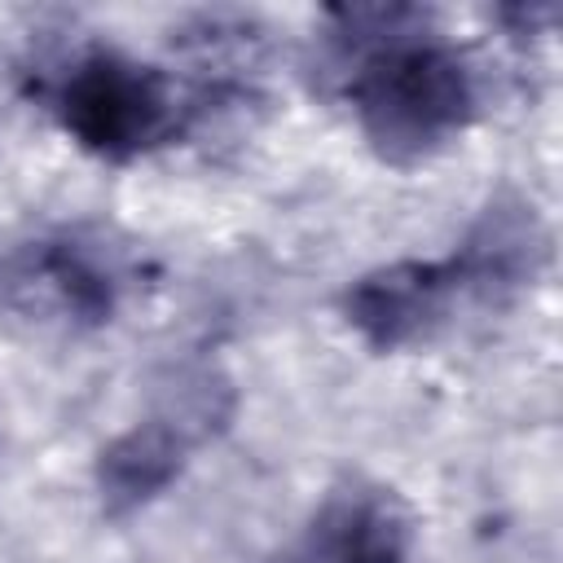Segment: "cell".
<instances>
[{
    "label": "cell",
    "mask_w": 563,
    "mask_h": 563,
    "mask_svg": "<svg viewBox=\"0 0 563 563\" xmlns=\"http://www.w3.org/2000/svg\"><path fill=\"white\" fill-rule=\"evenodd\" d=\"M330 40L356 128L387 167H418L475 123V66L422 9H339Z\"/></svg>",
    "instance_id": "obj_1"
},
{
    "label": "cell",
    "mask_w": 563,
    "mask_h": 563,
    "mask_svg": "<svg viewBox=\"0 0 563 563\" xmlns=\"http://www.w3.org/2000/svg\"><path fill=\"white\" fill-rule=\"evenodd\" d=\"M53 114L79 150L106 163H132L176 141L185 101L167 70L119 48H92L75 57L57 79Z\"/></svg>",
    "instance_id": "obj_2"
},
{
    "label": "cell",
    "mask_w": 563,
    "mask_h": 563,
    "mask_svg": "<svg viewBox=\"0 0 563 563\" xmlns=\"http://www.w3.org/2000/svg\"><path fill=\"white\" fill-rule=\"evenodd\" d=\"M0 303L40 325L88 330L110 321L119 303V273L92 242H31L0 260Z\"/></svg>",
    "instance_id": "obj_3"
},
{
    "label": "cell",
    "mask_w": 563,
    "mask_h": 563,
    "mask_svg": "<svg viewBox=\"0 0 563 563\" xmlns=\"http://www.w3.org/2000/svg\"><path fill=\"white\" fill-rule=\"evenodd\" d=\"M462 299L449 260H391L343 286L339 312L369 352H409L431 343Z\"/></svg>",
    "instance_id": "obj_4"
},
{
    "label": "cell",
    "mask_w": 563,
    "mask_h": 563,
    "mask_svg": "<svg viewBox=\"0 0 563 563\" xmlns=\"http://www.w3.org/2000/svg\"><path fill=\"white\" fill-rule=\"evenodd\" d=\"M413 510L378 479H343L308 523V537L282 563H409Z\"/></svg>",
    "instance_id": "obj_5"
},
{
    "label": "cell",
    "mask_w": 563,
    "mask_h": 563,
    "mask_svg": "<svg viewBox=\"0 0 563 563\" xmlns=\"http://www.w3.org/2000/svg\"><path fill=\"white\" fill-rule=\"evenodd\" d=\"M550 260V233L537 207L519 194H493L488 207L475 216L457 251L449 255L462 295L484 303H501L532 286Z\"/></svg>",
    "instance_id": "obj_6"
},
{
    "label": "cell",
    "mask_w": 563,
    "mask_h": 563,
    "mask_svg": "<svg viewBox=\"0 0 563 563\" xmlns=\"http://www.w3.org/2000/svg\"><path fill=\"white\" fill-rule=\"evenodd\" d=\"M189 453H194V440L185 431H176L167 418L150 413V418L132 422L97 453L92 484H97L101 510L110 519H128V515L145 510L185 475Z\"/></svg>",
    "instance_id": "obj_7"
}]
</instances>
